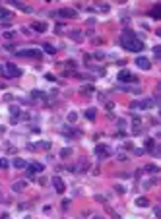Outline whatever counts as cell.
Masks as SVG:
<instances>
[{
	"instance_id": "obj_1",
	"label": "cell",
	"mask_w": 161,
	"mask_h": 219,
	"mask_svg": "<svg viewBox=\"0 0 161 219\" xmlns=\"http://www.w3.org/2000/svg\"><path fill=\"white\" fill-rule=\"evenodd\" d=\"M120 45L130 50V53H140V50H144V41L136 37L134 31H130V29H126L122 35H120Z\"/></svg>"
},
{
	"instance_id": "obj_2",
	"label": "cell",
	"mask_w": 161,
	"mask_h": 219,
	"mask_svg": "<svg viewBox=\"0 0 161 219\" xmlns=\"http://www.w3.org/2000/svg\"><path fill=\"white\" fill-rule=\"evenodd\" d=\"M2 74H4V78H18V76H21V70L16 66V64L8 62V64H4Z\"/></svg>"
},
{
	"instance_id": "obj_3",
	"label": "cell",
	"mask_w": 161,
	"mask_h": 219,
	"mask_svg": "<svg viewBox=\"0 0 161 219\" xmlns=\"http://www.w3.org/2000/svg\"><path fill=\"white\" fill-rule=\"evenodd\" d=\"M53 16H60V18L72 19V18H76V16H78V12H76V10H72V8H60V10L53 12Z\"/></svg>"
},
{
	"instance_id": "obj_4",
	"label": "cell",
	"mask_w": 161,
	"mask_h": 219,
	"mask_svg": "<svg viewBox=\"0 0 161 219\" xmlns=\"http://www.w3.org/2000/svg\"><path fill=\"white\" fill-rule=\"evenodd\" d=\"M119 82H126V84H138V78L134 76V74H130L128 70H120L119 72Z\"/></svg>"
},
{
	"instance_id": "obj_5",
	"label": "cell",
	"mask_w": 161,
	"mask_h": 219,
	"mask_svg": "<svg viewBox=\"0 0 161 219\" xmlns=\"http://www.w3.org/2000/svg\"><path fill=\"white\" fill-rule=\"evenodd\" d=\"M153 107V99H146V101H132L130 109L136 111V109H151Z\"/></svg>"
},
{
	"instance_id": "obj_6",
	"label": "cell",
	"mask_w": 161,
	"mask_h": 219,
	"mask_svg": "<svg viewBox=\"0 0 161 219\" xmlns=\"http://www.w3.org/2000/svg\"><path fill=\"white\" fill-rule=\"evenodd\" d=\"M18 56H27V58H39L41 50L39 49H25V50H18Z\"/></svg>"
},
{
	"instance_id": "obj_7",
	"label": "cell",
	"mask_w": 161,
	"mask_h": 219,
	"mask_svg": "<svg viewBox=\"0 0 161 219\" xmlns=\"http://www.w3.org/2000/svg\"><path fill=\"white\" fill-rule=\"evenodd\" d=\"M95 155H97L99 159H107L109 155H111V149H109L107 145L99 144V145H95Z\"/></svg>"
},
{
	"instance_id": "obj_8",
	"label": "cell",
	"mask_w": 161,
	"mask_h": 219,
	"mask_svg": "<svg viewBox=\"0 0 161 219\" xmlns=\"http://www.w3.org/2000/svg\"><path fill=\"white\" fill-rule=\"evenodd\" d=\"M53 186H54V190L58 194H62L64 190H66V184H64V180L60 177H53Z\"/></svg>"
},
{
	"instance_id": "obj_9",
	"label": "cell",
	"mask_w": 161,
	"mask_h": 219,
	"mask_svg": "<svg viewBox=\"0 0 161 219\" xmlns=\"http://www.w3.org/2000/svg\"><path fill=\"white\" fill-rule=\"evenodd\" d=\"M45 167H43L41 163H31V165H27V177H33L35 173H41Z\"/></svg>"
},
{
	"instance_id": "obj_10",
	"label": "cell",
	"mask_w": 161,
	"mask_h": 219,
	"mask_svg": "<svg viewBox=\"0 0 161 219\" xmlns=\"http://www.w3.org/2000/svg\"><path fill=\"white\" fill-rule=\"evenodd\" d=\"M136 64H138V68H142V70H150L151 68V62L146 56H138L136 58Z\"/></svg>"
},
{
	"instance_id": "obj_11",
	"label": "cell",
	"mask_w": 161,
	"mask_h": 219,
	"mask_svg": "<svg viewBox=\"0 0 161 219\" xmlns=\"http://www.w3.org/2000/svg\"><path fill=\"white\" fill-rule=\"evenodd\" d=\"M8 2L12 4V6H16V8H20V10H24V12H31V8L29 6H25L21 0H8Z\"/></svg>"
},
{
	"instance_id": "obj_12",
	"label": "cell",
	"mask_w": 161,
	"mask_h": 219,
	"mask_svg": "<svg viewBox=\"0 0 161 219\" xmlns=\"http://www.w3.org/2000/svg\"><path fill=\"white\" fill-rule=\"evenodd\" d=\"M25 186H27V182L25 180H18V182H14V192H21V190H25Z\"/></svg>"
},
{
	"instance_id": "obj_13",
	"label": "cell",
	"mask_w": 161,
	"mask_h": 219,
	"mask_svg": "<svg viewBox=\"0 0 161 219\" xmlns=\"http://www.w3.org/2000/svg\"><path fill=\"white\" fill-rule=\"evenodd\" d=\"M31 29H33V31L43 33V31H47V25H45V24H41V21H35V24L31 25Z\"/></svg>"
},
{
	"instance_id": "obj_14",
	"label": "cell",
	"mask_w": 161,
	"mask_h": 219,
	"mask_svg": "<svg viewBox=\"0 0 161 219\" xmlns=\"http://www.w3.org/2000/svg\"><path fill=\"white\" fill-rule=\"evenodd\" d=\"M0 19H12V12L0 6Z\"/></svg>"
},
{
	"instance_id": "obj_15",
	"label": "cell",
	"mask_w": 161,
	"mask_h": 219,
	"mask_svg": "<svg viewBox=\"0 0 161 219\" xmlns=\"http://www.w3.org/2000/svg\"><path fill=\"white\" fill-rule=\"evenodd\" d=\"M150 16H151L153 19H159V18H161V6H159V4H157V6H155V8H153L151 12H150Z\"/></svg>"
},
{
	"instance_id": "obj_16",
	"label": "cell",
	"mask_w": 161,
	"mask_h": 219,
	"mask_svg": "<svg viewBox=\"0 0 161 219\" xmlns=\"http://www.w3.org/2000/svg\"><path fill=\"white\" fill-rule=\"evenodd\" d=\"M136 206H138V208H148V206H150V200H148V198H138V200H136Z\"/></svg>"
},
{
	"instance_id": "obj_17",
	"label": "cell",
	"mask_w": 161,
	"mask_h": 219,
	"mask_svg": "<svg viewBox=\"0 0 161 219\" xmlns=\"http://www.w3.org/2000/svg\"><path fill=\"white\" fill-rule=\"evenodd\" d=\"M14 167H16V169H24V167H27V163L24 159H14Z\"/></svg>"
},
{
	"instance_id": "obj_18",
	"label": "cell",
	"mask_w": 161,
	"mask_h": 219,
	"mask_svg": "<svg viewBox=\"0 0 161 219\" xmlns=\"http://www.w3.org/2000/svg\"><path fill=\"white\" fill-rule=\"evenodd\" d=\"M153 148H155V142H153L151 138H148V140H146V149H148V151H155Z\"/></svg>"
},
{
	"instance_id": "obj_19",
	"label": "cell",
	"mask_w": 161,
	"mask_h": 219,
	"mask_svg": "<svg viewBox=\"0 0 161 219\" xmlns=\"http://www.w3.org/2000/svg\"><path fill=\"white\" fill-rule=\"evenodd\" d=\"M70 37L74 39V41H82V39H84V35H82V31H72V33H70Z\"/></svg>"
},
{
	"instance_id": "obj_20",
	"label": "cell",
	"mask_w": 161,
	"mask_h": 219,
	"mask_svg": "<svg viewBox=\"0 0 161 219\" xmlns=\"http://www.w3.org/2000/svg\"><path fill=\"white\" fill-rule=\"evenodd\" d=\"M43 49H45V53H49V54H54L56 53V49L53 45H49V43H47V45H43Z\"/></svg>"
},
{
	"instance_id": "obj_21",
	"label": "cell",
	"mask_w": 161,
	"mask_h": 219,
	"mask_svg": "<svg viewBox=\"0 0 161 219\" xmlns=\"http://www.w3.org/2000/svg\"><path fill=\"white\" fill-rule=\"evenodd\" d=\"M144 171H148V173H159V167H155V165H146Z\"/></svg>"
},
{
	"instance_id": "obj_22",
	"label": "cell",
	"mask_w": 161,
	"mask_h": 219,
	"mask_svg": "<svg viewBox=\"0 0 161 219\" xmlns=\"http://www.w3.org/2000/svg\"><path fill=\"white\" fill-rule=\"evenodd\" d=\"M72 155V149L70 148H64L62 151H60V157H70Z\"/></svg>"
},
{
	"instance_id": "obj_23",
	"label": "cell",
	"mask_w": 161,
	"mask_h": 219,
	"mask_svg": "<svg viewBox=\"0 0 161 219\" xmlns=\"http://www.w3.org/2000/svg\"><path fill=\"white\" fill-rule=\"evenodd\" d=\"M85 116H87V118H89V120H93V118H95V109H87Z\"/></svg>"
},
{
	"instance_id": "obj_24",
	"label": "cell",
	"mask_w": 161,
	"mask_h": 219,
	"mask_svg": "<svg viewBox=\"0 0 161 219\" xmlns=\"http://www.w3.org/2000/svg\"><path fill=\"white\" fill-rule=\"evenodd\" d=\"M76 118H78V114H76V113H70V114H68V120H70V122H74Z\"/></svg>"
},
{
	"instance_id": "obj_25",
	"label": "cell",
	"mask_w": 161,
	"mask_h": 219,
	"mask_svg": "<svg viewBox=\"0 0 161 219\" xmlns=\"http://www.w3.org/2000/svg\"><path fill=\"white\" fill-rule=\"evenodd\" d=\"M6 167H8V161H6V159H0V169H6Z\"/></svg>"
},
{
	"instance_id": "obj_26",
	"label": "cell",
	"mask_w": 161,
	"mask_h": 219,
	"mask_svg": "<svg viewBox=\"0 0 161 219\" xmlns=\"http://www.w3.org/2000/svg\"><path fill=\"white\" fill-rule=\"evenodd\" d=\"M4 37H6V39H14V31H6Z\"/></svg>"
},
{
	"instance_id": "obj_27",
	"label": "cell",
	"mask_w": 161,
	"mask_h": 219,
	"mask_svg": "<svg viewBox=\"0 0 161 219\" xmlns=\"http://www.w3.org/2000/svg\"><path fill=\"white\" fill-rule=\"evenodd\" d=\"M82 91H85V93H93V87H89V85H87V87H82Z\"/></svg>"
},
{
	"instance_id": "obj_28",
	"label": "cell",
	"mask_w": 161,
	"mask_h": 219,
	"mask_svg": "<svg viewBox=\"0 0 161 219\" xmlns=\"http://www.w3.org/2000/svg\"><path fill=\"white\" fill-rule=\"evenodd\" d=\"M45 78H47V79H49V82H54V76H53V74H47V76H45Z\"/></svg>"
},
{
	"instance_id": "obj_29",
	"label": "cell",
	"mask_w": 161,
	"mask_h": 219,
	"mask_svg": "<svg viewBox=\"0 0 161 219\" xmlns=\"http://www.w3.org/2000/svg\"><path fill=\"white\" fill-rule=\"evenodd\" d=\"M0 219H10V215L8 213H2V215H0Z\"/></svg>"
},
{
	"instance_id": "obj_30",
	"label": "cell",
	"mask_w": 161,
	"mask_h": 219,
	"mask_svg": "<svg viewBox=\"0 0 161 219\" xmlns=\"http://www.w3.org/2000/svg\"><path fill=\"white\" fill-rule=\"evenodd\" d=\"M93 219H103V217H93Z\"/></svg>"
}]
</instances>
